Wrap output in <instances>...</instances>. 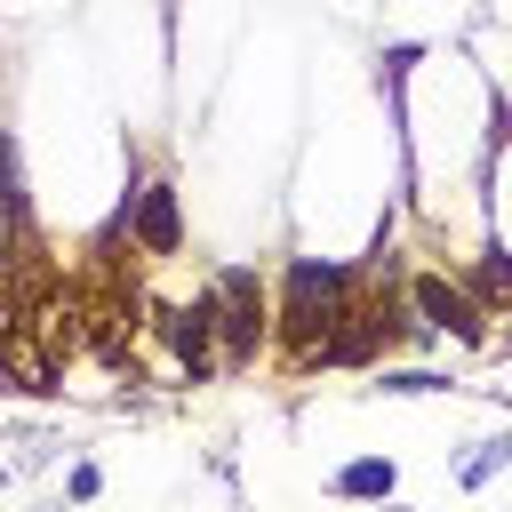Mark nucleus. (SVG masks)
<instances>
[{
  "instance_id": "nucleus-1",
  "label": "nucleus",
  "mask_w": 512,
  "mask_h": 512,
  "mask_svg": "<svg viewBox=\"0 0 512 512\" xmlns=\"http://www.w3.org/2000/svg\"><path fill=\"white\" fill-rule=\"evenodd\" d=\"M336 304H344V264L296 256V264H288V336H296L304 352H320V344H328V328L344 320Z\"/></svg>"
},
{
  "instance_id": "nucleus-2",
  "label": "nucleus",
  "mask_w": 512,
  "mask_h": 512,
  "mask_svg": "<svg viewBox=\"0 0 512 512\" xmlns=\"http://www.w3.org/2000/svg\"><path fill=\"white\" fill-rule=\"evenodd\" d=\"M208 312H216V328H224V352L248 360L256 336H264V288H256V272H224L216 296H208Z\"/></svg>"
},
{
  "instance_id": "nucleus-3",
  "label": "nucleus",
  "mask_w": 512,
  "mask_h": 512,
  "mask_svg": "<svg viewBox=\"0 0 512 512\" xmlns=\"http://www.w3.org/2000/svg\"><path fill=\"white\" fill-rule=\"evenodd\" d=\"M416 304H424V320H432V328H456L464 344L480 336V312H472V296H464V288H448V280H416Z\"/></svg>"
},
{
  "instance_id": "nucleus-4",
  "label": "nucleus",
  "mask_w": 512,
  "mask_h": 512,
  "mask_svg": "<svg viewBox=\"0 0 512 512\" xmlns=\"http://www.w3.org/2000/svg\"><path fill=\"white\" fill-rule=\"evenodd\" d=\"M136 240H144L152 256H176V192H168V184L136 192Z\"/></svg>"
},
{
  "instance_id": "nucleus-5",
  "label": "nucleus",
  "mask_w": 512,
  "mask_h": 512,
  "mask_svg": "<svg viewBox=\"0 0 512 512\" xmlns=\"http://www.w3.org/2000/svg\"><path fill=\"white\" fill-rule=\"evenodd\" d=\"M208 328H216V312H208V304H192V312H168V336H176V352H184L192 384L208 376Z\"/></svg>"
},
{
  "instance_id": "nucleus-6",
  "label": "nucleus",
  "mask_w": 512,
  "mask_h": 512,
  "mask_svg": "<svg viewBox=\"0 0 512 512\" xmlns=\"http://www.w3.org/2000/svg\"><path fill=\"white\" fill-rule=\"evenodd\" d=\"M384 488H392V464L384 456H360V464L336 472V496H384Z\"/></svg>"
},
{
  "instance_id": "nucleus-7",
  "label": "nucleus",
  "mask_w": 512,
  "mask_h": 512,
  "mask_svg": "<svg viewBox=\"0 0 512 512\" xmlns=\"http://www.w3.org/2000/svg\"><path fill=\"white\" fill-rule=\"evenodd\" d=\"M504 456H512V440H488V448H480V456H472V464H464V480H488V472H496V464H504Z\"/></svg>"
},
{
  "instance_id": "nucleus-8",
  "label": "nucleus",
  "mask_w": 512,
  "mask_h": 512,
  "mask_svg": "<svg viewBox=\"0 0 512 512\" xmlns=\"http://www.w3.org/2000/svg\"><path fill=\"white\" fill-rule=\"evenodd\" d=\"M488 288H512V256H488V272H480Z\"/></svg>"
},
{
  "instance_id": "nucleus-9",
  "label": "nucleus",
  "mask_w": 512,
  "mask_h": 512,
  "mask_svg": "<svg viewBox=\"0 0 512 512\" xmlns=\"http://www.w3.org/2000/svg\"><path fill=\"white\" fill-rule=\"evenodd\" d=\"M0 248H8V184H0Z\"/></svg>"
},
{
  "instance_id": "nucleus-10",
  "label": "nucleus",
  "mask_w": 512,
  "mask_h": 512,
  "mask_svg": "<svg viewBox=\"0 0 512 512\" xmlns=\"http://www.w3.org/2000/svg\"><path fill=\"white\" fill-rule=\"evenodd\" d=\"M392 512H408V504H392Z\"/></svg>"
}]
</instances>
